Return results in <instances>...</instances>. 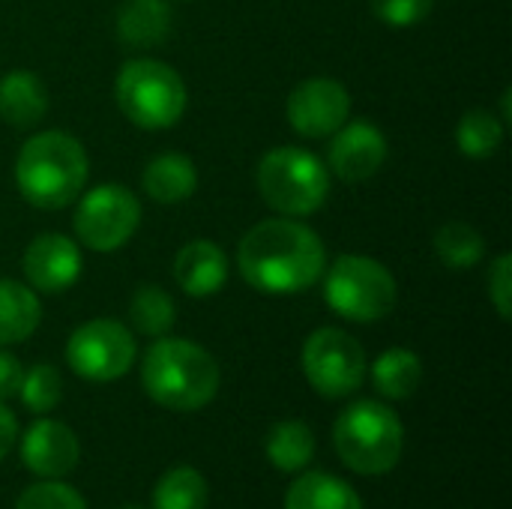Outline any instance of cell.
Returning <instances> with one entry per match:
<instances>
[{
    "mask_svg": "<svg viewBox=\"0 0 512 509\" xmlns=\"http://www.w3.org/2000/svg\"><path fill=\"white\" fill-rule=\"evenodd\" d=\"M435 255L450 267V270H471L483 261L486 255V240L483 234L468 225V222H447L435 234Z\"/></svg>",
    "mask_w": 512,
    "mask_h": 509,
    "instance_id": "cell-24",
    "label": "cell"
},
{
    "mask_svg": "<svg viewBox=\"0 0 512 509\" xmlns=\"http://www.w3.org/2000/svg\"><path fill=\"white\" fill-rule=\"evenodd\" d=\"M48 111V90L30 69H12L0 78V117L12 129L36 126Z\"/></svg>",
    "mask_w": 512,
    "mask_h": 509,
    "instance_id": "cell-16",
    "label": "cell"
},
{
    "mask_svg": "<svg viewBox=\"0 0 512 509\" xmlns=\"http://www.w3.org/2000/svg\"><path fill=\"white\" fill-rule=\"evenodd\" d=\"M489 297L504 321L512 318V255H501L489 273Z\"/></svg>",
    "mask_w": 512,
    "mask_h": 509,
    "instance_id": "cell-30",
    "label": "cell"
},
{
    "mask_svg": "<svg viewBox=\"0 0 512 509\" xmlns=\"http://www.w3.org/2000/svg\"><path fill=\"white\" fill-rule=\"evenodd\" d=\"M240 276L261 294H300L327 270L321 237L297 219L255 225L237 249Z\"/></svg>",
    "mask_w": 512,
    "mask_h": 509,
    "instance_id": "cell-1",
    "label": "cell"
},
{
    "mask_svg": "<svg viewBox=\"0 0 512 509\" xmlns=\"http://www.w3.org/2000/svg\"><path fill=\"white\" fill-rule=\"evenodd\" d=\"M351 96L333 78H309L288 96V123L303 138H327L348 123Z\"/></svg>",
    "mask_w": 512,
    "mask_h": 509,
    "instance_id": "cell-11",
    "label": "cell"
},
{
    "mask_svg": "<svg viewBox=\"0 0 512 509\" xmlns=\"http://www.w3.org/2000/svg\"><path fill=\"white\" fill-rule=\"evenodd\" d=\"M141 384L168 411H201L219 393V366L201 345L162 336L144 354Z\"/></svg>",
    "mask_w": 512,
    "mask_h": 509,
    "instance_id": "cell-2",
    "label": "cell"
},
{
    "mask_svg": "<svg viewBox=\"0 0 512 509\" xmlns=\"http://www.w3.org/2000/svg\"><path fill=\"white\" fill-rule=\"evenodd\" d=\"M87 153L78 138L66 132L33 135L15 159V183L27 204L39 210H60L72 204L87 183Z\"/></svg>",
    "mask_w": 512,
    "mask_h": 509,
    "instance_id": "cell-3",
    "label": "cell"
},
{
    "mask_svg": "<svg viewBox=\"0 0 512 509\" xmlns=\"http://www.w3.org/2000/svg\"><path fill=\"white\" fill-rule=\"evenodd\" d=\"M324 273V297L336 315L369 324L396 309V279L381 261L366 255H342Z\"/></svg>",
    "mask_w": 512,
    "mask_h": 509,
    "instance_id": "cell-7",
    "label": "cell"
},
{
    "mask_svg": "<svg viewBox=\"0 0 512 509\" xmlns=\"http://www.w3.org/2000/svg\"><path fill=\"white\" fill-rule=\"evenodd\" d=\"M138 222H141L138 198L117 183H105L87 192L72 219L78 240L93 252L120 249L138 231Z\"/></svg>",
    "mask_w": 512,
    "mask_h": 509,
    "instance_id": "cell-10",
    "label": "cell"
},
{
    "mask_svg": "<svg viewBox=\"0 0 512 509\" xmlns=\"http://www.w3.org/2000/svg\"><path fill=\"white\" fill-rule=\"evenodd\" d=\"M21 378H24V369H21L18 357H12V354L0 351V402H6V399L18 396V390H21Z\"/></svg>",
    "mask_w": 512,
    "mask_h": 509,
    "instance_id": "cell-31",
    "label": "cell"
},
{
    "mask_svg": "<svg viewBox=\"0 0 512 509\" xmlns=\"http://www.w3.org/2000/svg\"><path fill=\"white\" fill-rule=\"evenodd\" d=\"M15 509H87V504L72 486L60 480H42L18 495Z\"/></svg>",
    "mask_w": 512,
    "mask_h": 509,
    "instance_id": "cell-28",
    "label": "cell"
},
{
    "mask_svg": "<svg viewBox=\"0 0 512 509\" xmlns=\"http://www.w3.org/2000/svg\"><path fill=\"white\" fill-rule=\"evenodd\" d=\"M372 12L390 24V27H414L420 24L429 12L435 0H369Z\"/></svg>",
    "mask_w": 512,
    "mask_h": 509,
    "instance_id": "cell-29",
    "label": "cell"
},
{
    "mask_svg": "<svg viewBox=\"0 0 512 509\" xmlns=\"http://www.w3.org/2000/svg\"><path fill=\"white\" fill-rule=\"evenodd\" d=\"M117 105L138 129H171L186 111V84L162 60H129L117 75Z\"/></svg>",
    "mask_w": 512,
    "mask_h": 509,
    "instance_id": "cell-5",
    "label": "cell"
},
{
    "mask_svg": "<svg viewBox=\"0 0 512 509\" xmlns=\"http://www.w3.org/2000/svg\"><path fill=\"white\" fill-rule=\"evenodd\" d=\"M285 509H363V501L351 483L327 471H306L288 486Z\"/></svg>",
    "mask_w": 512,
    "mask_h": 509,
    "instance_id": "cell-17",
    "label": "cell"
},
{
    "mask_svg": "<svg viewBox=\"0 0 512 509\" xmlns=\"http://www.w3.org/2000/svg\"><path fill=\"white\" fill-rule=\"evenodd\" d=\"M423 381V363L408 348H390L384 351L372 366V384L384 399L402 402L417 393Z\"/></svg>",
    "mask_w": 512,
    "mask_h": 509,
    "instance_id": "cell-21",
    "label": "cell"
},
{
    "mask_svg": "<svg viewBox=\"0 0 512 509\" xmlns=\"http://www.w3.org/2000/svg\"><path fill=\"white\" fill-rule=\"evenodd\" d=\"M315 456V435L303 420H282L267 435V459L285 474L303 471Z\"/></svg>",
    "mask_w": 512,
    "mask_h": 509,
    "instance_id": "cell-22",
    "label": "cell"
},
{
    "mask_svg": "<svg viewBox=\"0 0 512 509\" xmlns=\"http://www.w3.org/2000/svg\"><path fill=\"white\" fill-rule=\"evenodd\" d=\"M333 444L339 459L363 477L390 474L405 447V429L399 414L375 399L348 405L333 429Z\"/></svg>",
    "mask_w": 512,
    "mask_h": 509,
    "instance_id": "cell-4",
    "label": "cell"
},
{
    "mask_svg": "<svg viewBox=\"0 0 512 509\" xmlns=\"http://www.w3.org/2000/svg\"><path fill=\"white\" fill-rule=\"evenodd\" d=\"M456 144L471 159H489L504 144V120L486 108L468 111L456 126Z\"/></svg>",
    "mask_w": 512,
    "mask_h": 509,
    "instance_id": "cell-26",
    "label": "cell"
},
{
    "mask_svg": "<svg viewBox=\"0 0 512 509\" xmlns=\"http://www.w3.org/2000/svg\"><path fill=\"white\" fill-rule=\"evenodd\" d=\"M21 459L27 471L42 480H60L75 471L81 459V444L66 423L36 420L21 438Z\"/></svg>",
    "mask_w": 512,
    "mask_h": 509,
    "instance_id": "cell-13",
    "label": "cell"
},
{
    "mask_svg": "<svg viewBox=\"0 0 512 509\" xmlns=\"http://www.w3.org/2000/svg\"><path fill=\"white\" fill-rule=\"evenodd\" d=\"M177 309L174 300L168 297V291H162L159 285H141L132 294L129 303V321L141 336H153L162 339L171 327H174Z\"/></svg>",
    "mask_w": 512,
    "mask_h": 509,
    "instance_id": "cell-25",
    "label": "cell"
},
{
    "mask_svg": "<svg viewBox=\"0 0 512 509\" xmlns=\"http://www.w3.org/2000/svg\"><path fill=\"white\" fill-rule=\"evenodd\" d=\"M174 279L189 297H213L228 279V258L213 240H192L177 252Z\"/></svg>",
    "mask_w": 512,
    "mask_h": 509,
    "instance_id": "cell-15",
    "label": "cell"
},
{
    "mask_svg": "<svg viewBox=\"0 0 512 509\" xmlns=\"http://www.w3.org/2000/svg\"><path fill=\"white\" fill-rule=\"evenodd\" d=\"M333 144H330V171L345 180V183H363L369 177H375L387 159V138L384 132L369 123V120H354L342 129L333 132Z\"/></svg>",
    "mask_w": 512,
    "mask_h": 509,
    "instance_id": "cell-12",
    "label": "cell"
},
{
    "mask_svg": "<svg viewBox=\"0 0 512 509\" xmlns=\"http://www.w3.org/2000/svg\"><path fill=\"white\" fill-rule=\"evenodd\" d=\"M258 192L282 216H309L330 195V171L303 147H276L258 165Z\"/></svg>",
    "mask_w": 512,
    "mask_h": 509,
    "instance_id": "cell-6",
    "label": "cell"
},
{
    "mask_svg": "<svg viewBox=\"0 0 512 509\" xmlns=\"http://www.w3.org/2000/svg\"><path fill=\"white\" fill-rule=\"evenodd\" d=\"M198 186L195 162L183 153H162L144 168V192L159 204H180Z\"/></svg>",
    "mask_w": 512,
    "mask_h": 509,
    "instance_id": "cell-19",
    "label": "cell"
},
{
    "mask_svg": "<svg viewBox=\"0 0 512 509\" xmlns=\"http://www.w3.org/2000/svg\"><path fill=\"white\" fill-rule=\"evenodd\" d=\"M303 372L312 390L324 399H345L366 381L363 345L345 330L321 327L303 345Z\"/></svg>",
    "mask_w": 512,
    "mask_h": 509,
    "instance_id": "cell-8",
    "label": "cell"
},
{
    "mask_svg": "<svg viewBox=\"0 0 512 509\" xmlns=\"http://www.w3.org/2000/svg\"><path fill=\"white\" fill-rule=\"evenodd\" d=\"M42 321L39 297L12 279H0V345H18Z\"/></svg>",
    "mask_w": 512,
    "mask_h": 509,
    "instance_id": "cell-20",
    "label": "cell"
},
{
    "mask_svg": "<svg viewBox=\"0 0 512 509\" xmlns=\"http://www.w3.org/2000/svg\"><path fill=\"white\" fill-rule=\"evenodd\" d=\"M69 369L96 384H108L123 378L135 363V339L129 327L111 318H96L81 324L66 342Z\"/></svg>",
    "mask_w": 512,
    "mask_h": 509,
    "instance_id": "cell-9",
    "label": "cell"
},
{
    "mask_svg": "<svg viewBox=\"0 0 512 509\" xmlns=\"http://www.w3.org/2000/svg\"><path fill=\"white\" fill-rule=\"evenodd\" d=\"M21 402L27 411L33 414H48L51 408H57L60 396H63V381L60 372L48 363H39L33 369L24 372L21 378V390H18Z\"/></svg>",
    "mask_w": 512,
    "mask_h": 509,
    "instance_id": "cell-27",
    "label": "cell"
},
{
    "mask_svg": "<svg viewBox=\"0 0 512 509\" xmlns=\"http://www.w3.org/2000/svg\"><path fill=\"white\" fill-rule=\"evenodd\" d=\"M207 480L192 465H174L165 471L153 489V509H204L207 507Z\"/></svg>",
    "mask_w": 512,
    "mask_h": 509,
    "instance_id": "cell-23",
    "label": "cell"
},
{
    "mask_svg": "<svg viewBox=\"0 0 512 509\" xmlns=\"http://www.w3.org/2000/svg\"><path fill=\"white\" fill-rule=\"evenodd\" d=\"M15 438H18V420H15V414L0 402V459L9 456V450L15 447Z\"/></svg>",
    "mask_w": 512,
    "mask_h": 509,
    "instance_id": "cell-32",
    "label": "cell"
},
{
    "mask_svg": "<svg viewBox=\"0 0 512 509\" xmlns=\"http://www.w3.org/2000/svg\"><path fill=\"white\" fill-rule=\"evenodd\" d=\"M21 267H24L30 288L42 294H60L69 285H75L84 264H81V252L75 240L63 234H42L27 246Z\"/></svg>",
    "mask_w": 512,
    "mask_h": 509,
    "instance_id": "cell-14",
    "label": "cell"
},
{
    "mask_svg": "<svg viewBox=\"0 0 512 509\" xmlns=\"http://www.w3.org/2000/svg\"><path fill=\"white\" fill-rule=\"evenodd\" d=\"M171 30V6L165 0H123L117 12V36L132 48H153Z\"/></svg>",
    "mask_w": 512,
    "mask_h": 509,
    "instance_id": "cell-18",
    "label": "cell"
},
{
    "mask_svg": "<svg viewBox=\"0 0 512 509\" xmlns=\"http://www.w3.org/2000/svg\"><path fill=\"white\" fill-rule=\"evenodd\" d=\"M123 509H144V507H135V504H129V507H123Z\"/></svg>",
    "mask_w": 512,
    "mask_h": 509,
    "instance_id": "cell-33",
    "label": "cell"
}]
</instances>
